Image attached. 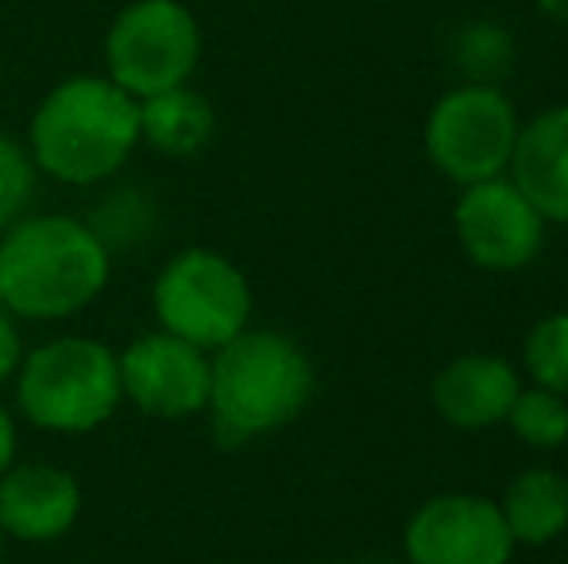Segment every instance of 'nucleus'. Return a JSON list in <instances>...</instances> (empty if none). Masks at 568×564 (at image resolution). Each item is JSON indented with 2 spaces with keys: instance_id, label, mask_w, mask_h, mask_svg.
Masks as SVG:
<instances>
[{
  "instance_id": "6",
  "label": "nucleus",
  "mask_w": 568,
  "mask_h": 564,
  "mask_svg": "<svg viewBox=\"0 0 568 564\" xmlns=\"http://www.w3.org/2000/svg\"><path fill=\"white\" fill-rule=\"evenodd\" d=\"M159 329L217 352L252 321V286L229 256L213 248H186L171 256L151 286Z\"/></svg>"
},
{
  "instance_id": "5",
  "label": "nucleus",
  "mask_w": 568,
  "mask_h": 564,
  "mask_svg": "<svg viewBox=\"0 0 568 564\" xmlns=\"http://www.w3.org/2000/svg\"><path fill=\"white\" fill-rule=\"evenodd\" d=\"M202 62V23L182 0H132L105 31V74L135 101L186 85Z\"/></svg>"
},
{
  "instance_id": "14",
  "label": "nucleus",
  "mask_w": 568,
  "mask_h": 564,
  "mask_svg": "<svg viewBox=\"0 0 568 564\" xmlns=\"http://www.w3.org/2000/svg\"><path fill=\"white\" fill-rule=\"evenodd\" d=\"M213 136H217L213 101L197 93L190 82L140 101V143L159 151V155H197V151L210 147Z\"/></svg>"
},
{
  "instance_id": "16",
  "label": "nucleus",
  "mask_w": 568,
  "mask_h": 564,
  "mask_svg": "<svg viewBox=\"0 0 568 564\" xmlns=\"http://www.w3.org/2000/svg\"><path fill=\"white\" fill-rule=\"evenodd\" d=\"M507 422L530 449H561L568 441V399L546 387L518 391Z\"/></svg>"
},
{
  "instance_id": "4",
  "label": "nucleus",
  "mask_w": 568,
  "mask_h": 564,
  "mask_svg": "<svg viewBox=\"0 0 568 564\" xmlns=\"http://www.w3.org/2000/svg\"><path fill=\"white\" fill-rule=\"evenodd\" d=\"M12 379L20 414L47 433H93L124 402L116 352L93 337H54L31 348Z\"/></svg>"
},
{
  "instance_id": "8",
  "label": "nucleus",
  "mask_w": 568,
  "mask_h": 564,
  "mask_svg": "<svg viewBox=\"0 0 568 564\" xmlns=\"http://www.w3.org/2000/svg\"><path fill=\"white\" fill-rule=\"evenodd\" d=\"M120 363V394L143 418L182 422L210 407V352L166 329L143 332L124 352Z\"/></svg>"
},
{
  "instance_id": "20",
  "label": "nucleus",
  "mask_w": 568,
  "mask_h": 564,
  "mask_svg": "<svg viewBox=\"0 0 568 564\" xmlns=\"http://www.w3.org/2000/svg\"><path fill=\"white\" fill-rule=\"evenodd\" d=\"M456 51H460L464 66H468L471 74H491L510 54V43L495 23H471L460 35V43H456Z\"/></svg>"
},
{
  "instance_id": "9",
  "label": "nucleus",
  "mask_w": 568,
  "mask_h": 564,
  "mask_svg": "<svg viewBox=\"0 0 568 564\" xmlns=\"http://www.w3.org/2000/svg\"><path fill=\"white\" fill-rule=\"evenodd\" d=\"M453 221L460 248L484 271H518L538 256L546 240V217L503 174L464 186Z\"/></svg>"
},
{
  "instance_id": "12",
  "label": "nucleus",
  "mask_w": 568,
  "mask_h": 564,
  "mask_svg": "<svg viewBox=\"0 0 568 564\" xmlns=\"http://www.w3.org/2000/svg\"><path fill=\"white\" fill-rule=\"evenodd\" d=\"M518 391L523 383L503 356L468 352L437 371L434 407L456 429H487L507 422Z\"/></svg>"
},
{
  "instance_id": "21",
  "label": "nucleus",
  "mask_w": 568,
  "mask_h": 564,
  "mask_svg": "<svg viewBox=\"0 0 568 564\" xmlns=\"http://www.w3.org/2000/svg\"><path fill=\"white\" fill-rule=\"evenodd\" d=\"M23 360V340H20V329H16V317L0 306V383L16 376Z\"/></svg>"
},
{
  "instance_id": "7",
  "label": "nucleus",
  "mask_w": 568,
  "mask_h": 564,
  "mask_svg": "<svg viewBox=\"0 0 568 564\" xmlns=\"http://www.w3.org/2000/svg\"><path fill=\"white\" fill-rule=\"evenodd\" d=\"M518 113L495 85L468 82L449 90L426 121V151L456 186L499 178L518 140Z\"/></svg>"
},
{
  "instance_id": "17",
  "label": "nucleus",
  "mask_w": 568,
  "mask_h": 564,
  "mask_svg": "<svg viewBox=\"0 0 568 564\" xmlns=\"http://www.w3.org/2000/svg\"><path fill=\"white\" fill-rule=\"evenodd\" d=\"M39 189V166L28 140L0 132V233L28 217Z\"/></svg>"
},
{
  "instance_id": "24",
  "label": "nucleus",
  "mask_w": 568,
  "mask_h": 564,
  "mask_svg": "<svg viewBox=\"0 0 568 564\" xmlns=\"http://www.w3.org/2000/svg\"><path fill=\"white\" fill-rule=\"evenodd\" d=\"M4 542L8 537H4V530H0V564H4Z\"/></svg>"
},
{
  "instance_id": "1",
  "label": "nucleus",
  "mask_w": 568,
  "mask_h": 564,
  "mask_svg": "<svg viewBox=\"0 0 568 564\" xmlns=\"http://www.w3.org/2000/svg\"><path fill=\"white\" fill-rule=\"evenodd\" d=\"M28 147L47 178L101 186L140 147V101L109 74L62 78L31 113Z\"/></svg>"
},
{
  "instance_id": "13",
  "label": "nucleus",
  "mask_w": 568,
  "mask_h": 564,
  "mask_svg": "<svg viewBox=\"0 0 568 564\" xmlns=\"http://www.w3.org/2000/svg\"><path fill=\"white\" fill-rule=\"evenodd\" d=\"M507 171L541 217L568 221V105L546 109L518 129Z\"/></svg>"
},
{
  "instance_id": "19",
  "label": "nucleus",
  "mask_w": 568,
  "mask_h": 564,
  "mask_svg": "<svg viewBox=\"0 0 568 564\" xmlns=\"http://www.w3.org/2000/svg\"><path fill=\"white\" fill-rule=\"evenodd\" d=\"M85 225L98 233V240L109 248V256L124 244V225H128V236H132V244H140L143 236H148V225H151V209L148 202H143V194H135V189H120L113 194V202L101 205V213H93Z\"/></svg>"
},
{
  "instance_id": "3",
  "label": "nucleus",
  "mask_w": 568,
  "mask_h": 564,
  "mask_svg": "<svg viewBox=\"0 0 568 564\" xmlns=\"http://www.w3.org/2000/svg\"><path fill=\"white\" fill-rule=\"evenodd\" d=\"M314 363L298 340L271 329H244L210 352V414L225 441L275 433L306 410Z\"/></svg>"
},
{
  "instance_id": "22",
  "label": "nucleus",
  "mask_w": 568,
  "mask_h": 564,
  "mask_svg": "<svg viewBox=\"0 0 568 564\" xmlns=\"http://www.w3.org/2000/svg\"><path fill=\"white\" fill-rule=\"evenodd\" d=\"M12 460H16V422L4 402H0V475H4V468L12 464Z\"/></svg>"
},
{
  "instance_id": "11",
  "label": "nucleus",
  "mask_w": 568,
  "mask_h": 564,
  "mask_svg": "<svg viewBox=\"0 0 568 564\" xmlns=\"http://www.w3.org/2000/svg\"><path fill=\"white\" fill-rule=\"evenodd\" d=\"M82 514V488L59 464L31 460L8 464L0 475V530L12 542L47 545L74 530Z\"/></svg>"
},
{
  "instance_id": "25",
  "label": "nucleus",
  "mask_w": 568,
  "mask_h": 564,
  "mask_svg": "<svg viewBox=\"0 0 568 564\" xmlns=\"http://www.w3.org/2000/svg\"><path fill=\"white\" fill-rule=\"evenodd\" d=\"M317 564H325V561H317Z\"/></svg>"
},
{
  "instance_id": "15",
  "label": "nucleus",
  "mask_w": 568,
  "mask_h": 564,
  "mask_svg": "<svg viewBox=\"0 0 568 564\" xmlns=\"http://www.w3.org/2000/svg\"><path fill=\"white\" fill-rule=\"evenodd\" d=\"M515 545H546L568 530V480L554 468H526L499 503Z\"/></svg>"
},
{
  "instance_id": "23",
  "label": "nucleus",
  "mask_w": 568,
  "mask_h": 564,
  "mask_svg": "<svg viewBox=\"0 0 568 564\" xmlns=\"http://www.w3.org/2000/svg\"><path fill=\"white\" fill-rule=\"evenodd\" d=\"M541 16H549L554 23H565L568 28V0H534Z\"/></svg>"
},
{
  "instance_id": "2",
  "label": "nucleus",
  "mask_w": 568,
  "mask_h": 564,
  "mask_svg": "<svg viewBox=\"0 0 568 564\" xmlns=\"http://www.w3.org/2000/svg\"><path fill=\"white\" fill-rule=\"evenodd\" d=\"M113 256L85 221L23 217L0 233V306L23 321H62L101 298Z\"/></svg>"
},
{
  "instance_id": "18",
  "label": "nucleus",
  "mask_w": 568,
  "mask_h": 564,
  "mask_svg": "<svg viewBox=\"0 0 568 564\" xmlns=\"http://www.w3.org/2000/svg\"><path fill=\"white\" fill-rule=\"evenodd\" d=\"M526 371L538 387L568 399V309L541 317L526 337Z\"/></svg>"
},
{
  "instance_id": "10",
  "label": "nucleus",
  "mask_w": 568,
  "mask_h": 564,
  "mask_svg": "<svg viewBox=\"0 0 568 564\" xmlns=\"http://www.w3.org/2000/svg\"><path fill=\"white\" fill-rule=\"evenodd\" d=\"M410 564H510L515 537L499 503L484 495H437L406 522Z\"/></svg>"
}]
</instances>
